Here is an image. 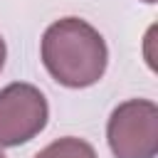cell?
<instances>
[{
	"label": "cell",
	"mask_w": 158,
	"mask_h": 158,
	"mask_svg": "<svg viewBox=\"0 0 158 158\" xmlns=\"http://www.w3.org/2000/svg\"><path fill=\"white\" fill-rule=\"evenodd\" d=\"M40 57L49 77L67 89L96 84L109 64V49L101 32L81 17L52 22L42 35Z\"/></svg>",
	"instance_id": "6da1fadb"
},
{
	"label": "cell",
	"mask_w": 158,
	"mask_h": 158,
	"mask_svg": "<svg viewBox=\"0 0 158 158\" xmlns=\"http://www.w3.org/2000/svg\"><path fill=\"white\" fill-rule=\"evenodd\" d=\"M106 141L116 158H156L158 106L151 99H128L118 104L109 116Z\"/></svg>",
	"instance_id": "7a4b0ae2"
},
{
	"label": "cell",
	"mask_w": 158,
	"mask_h": 158,
	"mask_svg": "<svg viewBox=\"0 0 158 158\" xmlns=\"http://www.w3.org/2000/svg\"><path fill=\"white\" fill-rule=\"evenodd\" d=\"M49 106L44 94L27 81L0 89V148H15L44 131Z\"/></svg>",
	"instance_id": "3957f363"
},
{
	"label": "cell",
	"mask_w": 158,
	"mask_h": 158,
	"mask_svg": "<svg viewBox=\"0 0 158 158\" xmlns=\"http://www.w3.org/2000/svg\"><path fill=\"white\" fill-rule=\"evenodd\" d=\"M35 158H96V151L89 141L77 136H64L44 146Z\"/></svg>",
	"instance_id": "277c9868"
},
{
	"label": "cell",
	"mask_w": 158,
	"mask_h": 158,
	"mask_svg": "<svg viewBox=\"0 0 158 158\" xmlns=\"http://www.w3.org/2000/svg\"><path fill=\"white\" fill-rule=\"evenodd\" d=\"M5 57H7V47H5V40L0 37V72H2V67H5Z\"/></svg>",
	"instance_id": "5b68a950"
},
{
	"label": "cell",
	"mask_w": 158,
	"mask_h": 158,
	"mask_svg": "<svg viewBox=\"0 0 158 158\" xmlns=\"http://www.w3.org/2000/svg\"><path fill=\"white\" fill-rule=\"evenodd\" d=\"M143 2H148V5H153V2H158V0H143Z\"/></svg>",
	"instance_id": "8992f818"
},
{
	"label": "cell",
	"mask_w": 158,
	"mask_h": 158,
	"mask_svg": "<svg viewBox=\"0 0 158 158\" xmlns=\"http://www.w3.org/2000/svg\"><path fill=\"white\" fill-rule=\"evenodd\" d=\"M0 158H7V156H5V153H2V151H0Z\"/></svg>",
	"instance_id": "52a82bcc"
}]
</instances>
